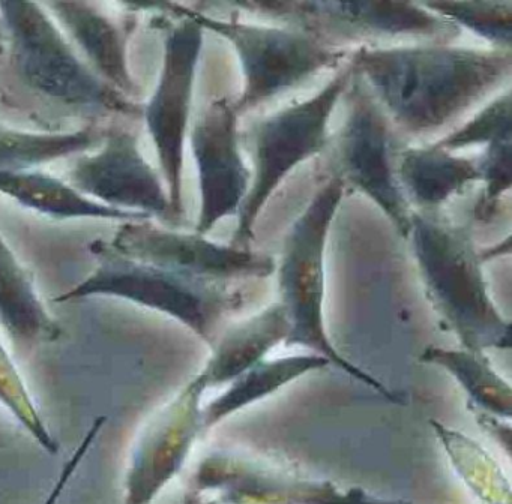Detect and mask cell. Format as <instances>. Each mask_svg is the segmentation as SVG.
<instances>
[{
  "label": "cell",
  "mask_w": 512,
  "mask_h": 504,
  "mask_svg": "<svg viewBox=\"0 0 512 504\" xmlns=\"http://www.w3.org/2000/svg\"><path fill=\"white\" fill-rule=\"evenodd\" d=\"M428 11L451 21L458 29H466L487 41L494 50L511 51V2H428Z\"/></svg>",
  "instance_id": "d4e9b609"
},
{
  "label": "cell",
  "mask_w": 512,
  "mask_h": 504,
  "mask_svg": "<svg viewBox=\"0 0 512 504\" xmlns=\"http://www.w3.org/2000/svg\"><path fill=\"white\" fill-rule=\"evenodd\" d=\"M238 119L233 101L218 98L205 108L190 134L200 192L194 231L202 236L238 213L250 189L251 171L241 153Z\"/></svg>",
  "instance_id": "5bb4252c"
},
{
  "label": "cell",
  "mask_w": 512,
  "mask_h": 504,
  "mask_svg": "<svg viewBox=\"0 0 512 504\" xmlns=\"http://www.w3.org/2000/svg\"><path fill=\"white\" fill-rule=\"evenodd\" d=\"M395 174L407 203L424 213L440 212L452 197L479 182L476 159L454 155L433 143L397 150Z\"/></svg>",
  "instance_id": "e0dca14e"
},
{
  "label": "cell",
  "mask_w": 512,
  "mask_h": 504,
  "mask_svg": "<svg viewBox=\"0 0 512 504\" xmlns=\"http://www.w3.org/2000/svg\"><path fill=\"white\" fill-rule=\"evenodd\" d=\"M230 6L277 21L280 26L301 30L332 50L343 51L353 44L370 47V42L395 38L449 44L461 33L455 24L428 11L421 3L268 0L232 2Z\"/></svg>",
  "instance_id": "ba28073f"
},
{
  "label": "cell",
  "mask_w": 512,
  "mask_h": 504,
  "mask_svg": "<svg viewBox=\"0 0 512 504\" xmlns=\"http://www.w3.org/2000/svg\"><path fill=\"white\" fill-rule=\"evenodd\" d=\"M407 239L428 300L461 347L509 350L511 321L490 296L472 225L412 209Z\"/></svg>",
  "instance_id": "7a4b0ae2"
},
{
  "label": "cell",
  "mask_w": 512,
  "mask_h": 504,
  "mask_svg": "<svg viewBox=\"0 0 512 504\" xmlns=\"http://www.w3.org/2000/svg\"><path fill=\"white\" fill-rule=\"evenodd\" d=\"M167 6L226 39L238 54L244 77L241 95L233 102L238 117L325 69L337 68L349 56L346 50H332L313 36L280 24L244 23L235 15L223 20L191 6Z\"/></svg>",
  "instance_id": "52a82bcc"
},
{
  "label": "cell",
  "mask_w": 512,
  "mask_h": 504,
  "mask_svg": "<svg viewBox=\"0 0 512 504\" xmlns=\"http://www.w3.org/2000/svg\"><path fill=\"white\" fill-rule=\"evenodd\" d=\"M454 470L484 504H511V485L499 462L473 438L443 423L431 422Z\"/></svg>",
  "instance_id": "603a6c76"
},
{
  "label": "cell",
  "mask_w": 512,
  "mask_h": 504,
  "mask_svg": "<svg viewBox=\"0 0 512 504\" xmlns=\"http://www.w3.org/2000/svg\"><path fill=\"white\" fill-rule=\"evenodd\" d=\"M182 504H211V503H209V501L203 500V498L193 497V495H188V497L185 498V501Z\"/></svg>",
  "instance_id": "1f68e13d"
},
{
  "label": "cell",
  "mask_w": 512,
  "mask_h": 504,
  "mask_svg": "<svg viewBox=\"0 0 512 504\" xmlns=\"http://www.w3.org/2000/svg\"><path fill=\"white\" fill-rule=\"evenodd\" d=\"M7 42V32H5L4 24H2V20H0V53H4Z\"/></svg>",
  "instance_id": "4dcf8cb0"
},
{
  "label": "cell",
  "mask_w": 512,
  "mask_h": 504,
  "mask_svg": "<svg viewBox=\"0 0 512 504\" xmlns=\"http://www.w3.org/2000/svg\"><path fill=\"white\" fill-rule=\"evenodd\" d=\"M287 336L286 312L280 302L271 303L218 335L211 356L196 375L206 390L227 386L257 363L268 359L275 347L286 344Z\"/></svg>",
  "instance_id": "2e32d148"
},
{
  "label": "cell",
  "mask_w": 512,
  "mask_h": 504,
  "mask_svg": "<svg viewBox=\"0 0 512 504\" xmlns=\"http://www.w3.org/2000/svg\"><path fill=\"white\" fill-rule=\"evenodd\" d=\"M97 258L94 272L56 302L88 297H116L175 318L208 345H214L221 323L241 308L244 297L230 284L203 281L154 264L134 260L116 251L106 240L89 246Z\"/></svg>",
  "instance_id": "277c9868"
},
{
  "label": "cell",
  "mask_w": 512,
  "mask_h": 504,
  "mask_svg": "<svg viewBox=\"0 0 512 504\" xmlns=\"http://www.w3.org/2000/svg\"><path fill=\"white\" fill-rule=\"evenodd\" d=\"M106 422V416L97 417V419L92 422L91 428L88 429V432H86L85 437L80 441L77 449L71 453L70 458L62 465L61 473H59L55 485L50 489L49 495H47L43 504H58V501L61 500L62 495H64L65 489L70 485L71 479H73V476H76L80 465L85 461L88 453L91 452L92 446H94L97 438L100 437Z\"/></svg>",
  "instance_id": "f1b7e54d"
},
{
  "label": "cell",
  "mask_w": 512,
  "mask_h": 504,
  "mask_svg": "<svg viewBox=\"0 0 512 504\" xmlns=\"http://www.w3.org/2000/svg\"><path fill=\"white\" fill-rule=\"evenodd\" d=\"M109 243L134 260L218 284L265 279L275 273L271 255L223 245L196 231L158 227L149 219L124 222Z\"/></svg>",
  "instance_id": "7c38bea8"
},
{
  "label": "cell",
  "mask_w": 512,
  "mask_h": 504,
  "mask_svg": "<svg viewBox=\"0 0 512 504\" xmlns=\"http://www.w3.org/2000/svg\"><path fill=\"white\" fill-rule=\"evenodd\" d=\"M353 71V69H352ZM347 117L329 138V171L370 198L401 236H409L410 204L395 174L394 140L389 122L359 75L353 72L346 93Z\"/></svg>",
  "instance_id": "9c48e42d"
},
{
  "label": "cell",
  "mask_w": 512,
  "mask_h": 504,
  "mask_svg": "<svg viewBox=\"0 0 512 504\" xmlns=\"http://www.w3.org/2000/svg\"><path fill=\"white\" fill-rule=\"evenodd\" d=\"M511 146L512 137L500 138L485 146L484 153L476 159L479 182L484 185L475 206V218L478 221H491L499 209L500 201L511 191Z\"/></svg>",
  "instance_id": "83f0119b"
},
{
  "label": "cell",
  "mask_w": 512,
  "mask_h": 504,
  "mask_svg": "<svg viewBox=\"0 0 512 504\" xmlns=\"http://www.w3.org/2000/svg\"><path fill=\"white\" fill-rule=\"evenodd\" d=\"M0 407H4L46 452L58 453L59 444L44 422L28 384L0 341Z\"/></svg>",
  "instance_id": "484cf974"
},
{
  "label": "cell",
  "mask_w": 512,
  "mask_h": 504,
  "mask_svg": "<svg viewBox=\"0 0 512 504\" xmlns=\"http://www.w3.org/2000/svg\"><path fill=\"white\" fill-rule=\"evenodd\" d=\"M95 155L83 156L70 171V185L106 206L179 225L167 189L139 149L137 135L109 132Z\"/></svg>",
  "instance_id": "9a60e30c"
},
{
  "label": "cell",
  "mask_w": 512,
  "mask_h": 504,
  "mask_svg": "<svg viewBox=\"0 0 512 504\" xmlns=\"http://www.w3.org/2000/svg\"><path fill=\"white\" fill-rule=\"evenodd\" d=\"M0 324L16 344L55 341L61 327L49 314L28 270L0 234Z\"/></svg>",
  "instance_id": "ffe728a7"
},
{
  "label": "cell",
  "mask_w": 512,
  "mask_h": 504,
  "mask_svg": "<svg viewBox=\"0 0 512 504\" xmlns=\"http://www.w3.org/2000/svg\"><path fill=\"white\" fill-rule=\"evenodd\" d=\"M341 180L328 177L296 218L284 240L280 260L275 261L278 302L289 321L286 347H302L319 354L349 377L361 381L386 401L401 399L383 381L350 362L329 338L325 326L326 246L332 222L344 197Z\"/></svg>",
  "instance_id": "3957f363"
},
{
  "label": "cell",
  "mask_w": 512,
  "mask_h": 504,
  "mask_svg": "<svg viewBox=\"0 0 512 504\" xmlns=\"http://www.w3.org/2000/svg\"><path fill=\"white\" fill-rule=\"evenodd\" d=\"M331 362L314 353L265 359L227 384L223 393L203 405V432L217 428L224 420L241 413L257 402L280 392L284 387L305 375L329 368Z\"/></svg>",
  "instance_id": "ac0fdd59"
},
{
  "label": "cell",
  "mask_w": 512,
  "mask_h": 504,
  "mask_svg": "<svg viewBox=\"0 0 512 504\" xmlns=\"http://www.w3.org/2000/svg\"><path fill=\"white\" fill-rule=\"evenodd\" d=\"M512 137L511 132V89L494 96L472 119L458 126L434 146L457 152L470 146H488L500 138Z\"/></svg>",
  "instance_id": "4316f807"
},
{
  "label": "cell",
  "mask_w": 512,
  "mask_h": 504,
  "mask_svg": "<svg viewBox=\"0 0 512 504\" xmlns=\"http://www.w3.org/2000/svg\"><path fill=\"white\" fill-rule=\"evenodd\" d=\"M0 192L28 209L53 218H98L145 221L148 216L98 203L50 174L29 170H0Z\"/></svg>",
  "instance_id": "44dd1931"
},
{
  "label": "cell",
  "mask_w": 512,
  "mask_h": 504,
  "mask_svg": "<svg viewBox=\"0 0 512 504\" xmlns=\"http://www.w3.org/2000/svg\"><path fill=\"white\" fill-rule=\"evenodd\" d=\"M172 12L179 21L167 33L160 80L143 114L157 149L173 213L181 224L185 141L205 30L187 15Z\"/></svg>",
  "instance_id": "8fae6325"
},
{
  "label": "cell",
  "mask_w": 512,
  "mask_h": 504,
  "mask_svg": "<svg viewBox=\"0 0 512 504\" xmlns=\"http://www.w3.org/2000/svg\"><path fill=\"white\" fill-rule=\"evenodd\" d=\"M419 362L448 372L466 392L469 407L511 420V384L493 368L487 354L463 347L430 345L422 351Z\"/></svg>",
  "instance_id": "7402d4cb"
},
{
  "label": "cell",
  "mask_w": 512,
  "mask_h": 504,
  "mask_svg": "<svg viewBox=\"0 0 512 504\" xmlns=\"http://www.w3.org/2000/svg\"><path fill=\"white\" fill-rule=\"evenodd\" d=\"M0 20L20 78L38 95L88 113L142 111L79 59L41 5L0 2Z\"/></svg>",
  "instance_id": "8992f818"
},
{
  "label": "cell",
  "mask_w": 512,
  "mask_h": 504,
  "mask_svg": "<svg viewBox=\"0 0 512 504\" xmlns=\"http://www.w3.org/2000/svg\"><path fill=\"white\" fill-rule=\"evenodd\" d=\"M188 495L211 504H412L361 486L341 488L236 450H214L197 465Z\"/></svg>",
  "instance_id": "30bf717a"
},
{
  "label": "cell",
  "mask_w": 512,
  "mask_h": 504,
  "mask_svg": "<svg viewBox=\"0 0 512 504\" xmlns=\"http://www.w3.org/2000/svg\"><path fill=\"white\" fill-rule=\"evenodd\" d=\"M352 77V68L346 63L316 95L253 120L241 132L253 170L230 245L253 249L254 227L266 203L298 165L325 152L331 138L329 119Z\"/></svg>",
  "instance_id": "5b68a950"
},
{
  "label": "cell",
  "mask_w": 512,
  "mask_h": 504,
  "mask_svg": "<svg viewBox=\"0 0 512 504\" xmlns=\"http://www.w3.org/2000/svg\"><path fill=\"white\" fill-rule=\"evenodd\" d=\"M92 126L76 132H23L0 128V170H29L92 149L98 138Z\"/></svg>",
  "instance_id": "cb8c5ba5"
},
{
  "label": "cell",
  "mask_w": 512,
  "mask_h": 504,
  "mask_svg": "<svg viewBox=\"0 0 512 504\" xmlns=\"http://www.w3.org/2000/svg\"><path fill=\"white\" fill-rule=\"evenodd\" d=\"M469 407V405H467ZM470 413L475 417L476 423L490 435L497 443L502 444L505 452H511V420L500 419V417L493 416V414L485 413V411L478 410V408L469 407Z\"/></svg>",
  "instance_id": "f546056e"
},
{
  "label": "cell",
  "mask_w": 512,
  "mask_h": 504,
  "mask_svg": "<svg viewBox=\"0 0 512 504\" xmlns=\"http://www.w3.org/2000/svg\"><path fill=\"white\" fill-rule=\"evenodd\" d=\"M197 375L188 380L143 426L125 474L124 504H151L187 464L202 437L203 395Z\"/></svg>",
  "instance_id": "4fadbf2b"
},
{
  "label": "cell",
  "mask_w": 512,
  "mask_h": 504,
  "mask_svg": "<svg viewBox=\"0 0 512 504\" xmlns=\"http://www.w3.org/2000/svg\"><path fill=\"white\" fill-rule=\"evenodd\" d=\"M47 6L85 51L98 75L122 95H133L134 81L121 27L92 3L55 2Z\"/></svg>",
  "instance_id": "d6986e66"
},
{
  "label": "cell",
  "mask_w": 512,
  "mask_h": 504,
  "mask_svg": "<svg viewBox=\"0 0 512 504\" xmlns=\"http://www.w3.org/2000/svg\"><path fill=\"white\" fill-rule=\"evenodd\" d=\"M389 122L412 135L445 128L500 89L512 72L511 51L428 42L359 47L349 56Z\"/></svg>",
  "instance_id": "6da1fadb"
}]
</instances>
